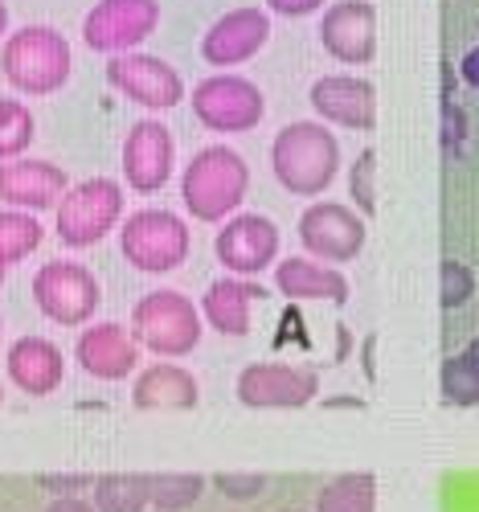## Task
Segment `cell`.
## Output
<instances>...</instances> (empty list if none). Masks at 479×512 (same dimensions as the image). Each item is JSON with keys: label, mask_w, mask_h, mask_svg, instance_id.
Returning <instances> with one entry per match:
<instances>
[{"label": "cell", "mask_w": 479, "mask_h": 512, "mask_svg": "<svg viewBox=\"0 0 479 512\" xmlns=\"http://www.w3.org/2000/svg\"><path fill=\"white\" fill-rule=\"evenodd\" d=\"M271 173L295 197H320L340 173V144L316 119H295L271 140Z\"/></svg>", "instance_id": "1"}, {"label": "cell", "mask_w": 479, "mask_h": 512, "mask_svg": "<svg viewBox=\"0 0 479 512\" xmlns=\"http://www.w3.org/2000/svg\"><path fill=\"white\" fill-rule=\"evenodd\" d=\"M250 193V164L226 148V144H209L201 152H193V160L181 173V201L197 222H230L242 209Z\"/></svg>", "instance_id": "2"}, {"label": "cell", "mask_w": 479, "mask_h": 512, "mask_svg": "<svg viewBox=\"0 0 479 512\" xmlns=\"http://www.w3.org/2000/svg\"><path fill=\"white\" fill-rule=\"evenodd\" d=\"M74 70V54L70 41L50 29V25H25L17 29L5 50H0V74L9 78V87H17L21 95H54L70 82Z\"/></svg>", "instance_id": "3"}, {"label": "cell", "mask_w": 479, "mask_h": 512, "mask_svg": "<svg viewBox=\"0 0 479 512\" xmlns=\"http://www.w3.org/2000/svg\"><path fill=\"white\" fill-rule=\"evenodd\" d=\"M201 308L189 300L185 291H148L144 300L132 308V336L136 345L164 357V361H181L201 345Z\"/></svg>", "instance_id": "4"}, {"label": "cell", "mask_w": 479, "mask_h": 512, "mask_svg": "<svg viewBox=\"0 0 479 512\" xmlns=\"http://www.w3.org/2000/svg\"><path fill=\"white\" fill-rule=\"evenodd\" d=\"M119 250L127 267H136L144 275H168L189 259L193 234H189V222L172 209H136L119 226Z\"/></svg>", "instance_id": "5"}, {"label": "cell", "mask_w": 479, "mask_h": 512, "mask_svg": "<svg viewBox=\"0 0 479 512\" xmlns=\"http://www.w3.org/2000/svg\"><path fill=\"white\" fill-rule=\"evenodd\" d=\"M115 226H123V185L111 177H91L70 185L54 213V230L70 250L99 246Z\"/></svg>", "instance_id": "6"}, {"label": "cell", "mask_w": 479, "mask_h": 512, "mask_svg": "<svg viewBox=\"0 0 479 512\" xmlns=\"http://www.w3.org/2000/svg\"><path fill=\"white\" fill-rule=\"evenodd\" d=\"M33 304L41 316L62 328H86L103 304V287L91 267L54 259L46 267H37L33 275Z\"/></svg>", "instance_id": "7"}, {"label": "cell", "mask_w": 479, "mask_h": 512, "mask_svg": "<svg viewBox=\"0 0 479 512\" xmlns=\"http://www.w3.org/2000/svg\"><path fill=\"white\" fill-rule=\"evenodd\" d=\"M193 115L217 136H242L263 123L267 99L242 74H209L193 87Z\"/></svg>", "instance_id": "8"}, {"label": "cell", "mask_w": 479, "mask_h": 512, "mask_svg": "<svg viewBox=\"0 0 479 512\" xmlns=\"http://www.w3.org/2000/svg\"><path fill=\"white\" fill-rule=\"evenodd\" d=\"M160 25V0H99L82 17V41L95 54H136Z\"/></svg>", "instance_id": "9"}, {"label": "cell", "mask_w": 479, "mask_h": 512, "mask_svg": "<svg viewBox=\"0 0 479 512\" xmlns=\"http://www.w3.org/2000/svg\"><path fill=\"white\" fill-rule=\"evenodd\" d=\"M234 394L250 410H299L320 394V373L308 365L254 361L238 373Z\"/></svg>", "instance_id": "10"}, {"label": "cell", "mask_w": 479, "mask_h": 512, "mask_svg": "<svg viewBox=\"0 0 479 512\" xmlns=\"http://www.w3.org/2000/svg\"><path fill=\"white\" fill-rule=\"evenodd\" d=\"M299 242L320 263H353L365 250V218L340 201H316L299 213Z\"/></svg>", "instance_id": "11"}, {"label": "cell", "mask_w": 479, "mask_h": 512, "mask_svg": "<svg viewBox=\"0 0 479 512\" xmlns=\"http://www.w3.org/2000/svg\"><path fill=\"white\" fill-rule=\"evenodd\" d=\"M107 82L144 111H172L185 103V78L164 58L152 54H119L107 62Z\"/></svg>", "instance_id": "12"}, {"label": "cell", "mask_w": 479, "mask_h": 512, "mask_svg": "<svg viewBox=\"0 0 479 512\" xmlns=\"http://www.w3.org/2000/svg\"><path fill=\"white\" fill-rule=\"evenodd\" d=\"M213 254L230 275L250 279L279 259V226L263 213H234L213 238Z\"/></svg>", "instance_id": "13"}, {"label": "cell", "mask_w": 479, "mask_h": 512, "mask_svg": "<svg viewBox=\"0 0 479 512\" xmlns=\"http://www.w3.org/2000/svg\"><path fill=\"white\" fill-rule=\"evenodd\" d=\"M123 181L136 193H160L177 168V140L160 119H140L123 140Z\"/></svg>", "instance_id": "14"}, {"label": "cell", "mask_w": 479, "mask_h": 512, "mask_svg": "<svg viewBox=\"0 0 479 512\" xmlns=\"http://www.w3.org/2000/svg\"><path fill=\"white\" fill-rule=\"evenodd\" d=\"M66 189H70V177H66V168H58L54 160L21 156V160L0 164V201H5L9 209H21V213L58 209Z\"/></svg>", "instance_id": "15"}, {"label": "cell", "mask_w": 479, "mask_h": 512, "mask_svg": "<svg viewBox=\"0 0 479 512\" xmlns=\"http://www.w3.org/2000/svg\"><path fill=\"white\" fill-rule=\"evenodd\" d=\"M267 37H271V17L263 9H230L226 17H217L205 37H201V58L209 66H242L250 62L258 50L267 46Z\"/></svg>", "instance_id": "16"}, {"label": "cell", "mask_w": 479, "mask_h": 512, "mask_svg": "<svg viewBox=\"0 0 479 512\" xmlns=\"http://www.w3.org/2000/svg\"><path fill=\"white\" fill-rule=\"evenodd\" d=\"M74 361L82 365V373H91L99 381H127L140 369V345L115 320L86 324L74 340Z\"/></svg>", "instance_id": "17"}, {"label": "cell", "mask_w": 479, "mask_h": 512, "mask_svg": "<svg viewBox=\"0 0 479 512\" xmlns=\"http://www.w3.org/2000/svg\"><path fill=\"white\" fill-rule=\"evenodd\" d=\"M324 50L344 66H365L377 54V13L369 0H336L320 21Z\"/></svg>", "instance_id": "18"}, {"label": "cell", "mask_w": 479, "mask_h": 512, "mask_svg": "<svg viewBox=\"0 0 479 512\" xmlns=\"http://www.w3.org/2000/svg\"><path fill=\"white\" fill-rule=\"evenodd\" d=\"M312 107L324 123L348 127V132H373L377 123V91L373 82L353 74H324L312 82Z\"/></svg>", "instance_id": "19"}, {"label": "cell", "mask_w": 479, "mask_h": 512, "mask_svg": "<svg viewBox=\"0 0 479 512\" xmlns=\"http://www.w3.org/2000/svg\"><path fill=\"white\" fill-rule=\"evenodd\" d=\"M5 369H9V381L21 394L50 398L62 386V377H66V357L46 336H21L5 353Z\"/></svg>", "instance_id": "20"}, {"label": "cell", "mask_w": 479, "mask_h": 512, "mask_svg": "<svg viewBox=\"0 0 479 512\" xmlns=\"http://www.w3.org/2000/svg\"><path fill=\"white\" fill-rule=\"evenodd\" d=\"M258 300H267L263 287L250 283V279L230 275V279L209 283L197 308H201V320H205L213 332H222V336H246Z\"/></svg>", "instance_id": "21"}, {"label": "cell", "mask_w": 479, "mask_h": 512, "mask_svg": "<svg viewBox=\"0 0 479 512\" xmlns=\"http://www.w3.org/2000/svg\"><path fill=\"white\" fill-rule=\"evenodd\" d=\"M201 398L197 377L185 365L156 361L136 373L132 381V406L136 410H193Z\"/></svg>", "instance_id": "22"}, {"label": "cell", "mask_w": 479, "mask_h": 512, "mask_svg": "<svg viewBox=\"0 0 479 512\" xmlns=\"http://www.w3.org/2000/svg\"><path fill=\"white\" fill-rule=\"evenodd\" d=\"M275 287L287 295V300H324V304H344L348 300V279L320 263V259H283L275 267Z\"/></svg>", "instance_id": "23"}, {"label": "cell", "mask_w": 479, "mask_h": 512, "mask_svg": "<svg viewBox=\"0 0 479 512\" xmlns=\"http://www.w3.org/2000/svg\"><path fill=\"white\" fill-rule=\"evenodd\" d=\"M91 504L99 512H152V476H140V472L95 476Z\"/></svg>", "instance_id": "24"}, {"label": "cell", "mask_w": 479, "mask_h": 512, "mask_svg": "<svg viewBox=\"0 0 479 512\" xmlns=\"http://www.w3.org/2000/svg\"><path fill=\"white\" fill-rule=\"evenodd\" d=\"M377 508V480L369 472H344L316 492L312 512H373Z\"/></svg>", "instance_id": "25"}, {"label": "cell", "mask_w": 479, "mask_h": 512, "mask_svg": "<svg viewBox=\"0 0 479 512\" xmlns=\"http://www.w3.org/2000/svg\"><path fill=\"white\" fill-rule=\"evenodd\" d=\"M46 242V230L33 213H21V209H0V267H17L25 263L29 254Z\"/></svg>", "instance_id": "26"}, {"label": "cell", "mask_w": 479, "mask_h": 512, "mask_svg": "<svg viewBox=\"0 0 479 512\" xmlns=\"http://www.w3.org/2000/svg\"><path fill=\"white\" fill-rule=\"evenodd\" d=\"M205 476L197 472H160L152 476V512H185L205 496Z\"/></svg>", "instance_id": "27"}, {"label": "cell", "mask_w": 479, "mask_h": 512, "mask_svg": "<svg viewBox=\"0 0 479 512\" xmlns=\"http://www.w3.org/2000/svg\"><path fill=\"white\" fill-rule=\"evenodd\" d=\"M37 136V119L21 99H0V164L21 160Z\"/></svg>", "instance_id": "28"}, {"label": "cell", "mask_w": 479, "mask_h": 512, "mask_svg": "<svg viewBox=\"0 0 479 512\" xmlns=\"http://www.w3.org/2000/svg\"><path fill=\"white\" fill-rule=\"evenodd\" d=\"M443 398L455 406H479V365L467 353L443 365Z\"/></svg>", "instance_id": "29"}, {"label": "cell", "mask_w": 479, "mask_h": 512, "mask_svg": "<svg viewBox=\"0 0 479 512\" xmlns=\"http://www.w3.org/2000/svg\"><path fill=\"white\" fill-rule=\"evenodd\" d=\"M348 193H353V201L365 218H373L377 213V152L373 148H365L357 156V164L348 168Z\"/></svg>", "instance_id": "30"}, {"label": "cell", "mask_w": 479, "mask_h": 512, "mask_svg": "<svg viewBox=\"0 0 479 512\" xmlns=\"http://www.w3.org/2000/svg\"><path fill=\"white\" fill-rule=\"evenodd\" d=\"M222 496H230V500H238V504H246V500H258L267 492V476H258V472H217L213 480H209Z\"/></svg>", "instance_id": "31"}, {"label": "cell", "mask_w": 479, "mask_h": 512, "mask_svg": "<svg viewBox=\"0 0 479 512\" xmlns=\"http://www.w3.org/2000/svg\"><path fill=\"white\" fill-rule=\"evenodd\" d=\"M471 291H475V275H471V267L447 259V263H443V308H459V304H467V300H471Z\"/></svg>", "instance_id": "32"}, {"label": "cell", "mask_w": 479, "mask_h": 512, "mask_svg": "<svg viewBox=\"0 0 479 512\" xmlns=\"http://www.w3.org/2000/svg\"><path fill=\"white\" fill-rule=\"evenodd\" d=\"M37 488L58 496V500L62 496H82V492L95 488V476H54V472H46V476H37Z\"/></svg>", "instance_id": "33"}, {"label": "cell", "mask_w": 479, "mask_h": 512, "mask_svg": "<svg viewBox=\"0 0 479 512\" xmlns=\"http://www.w3.org/2000/svg\"><path fill=\"white\" fill-rule=\"evenodd\" d=\"M328 5V0H267V9L271 13H279V17H312V13H320Z\"/></svg>", "instance_id": "34"}, {"label": "cell", "mask_w": 479, "mask_h": 512, "mask_svg": "<svg viewBox=\"0 0 479 512\" xmlns=\"http://www.w3.org/2000/svg\"><path fill=\"white\" fill-rule=\"evenodd\" d=\"M463 144V111L455 103H447V148Z\"/></svg>", "instance_id": "35"}, {"label": "cell", "mask_w": 479, "mask_h": 512, "mask_svg": "<svg viewBox=\"0 0 479 512\" xmlns=\"http://www.w3.org/2000/svg\"><path fill=\"white\" fill-rule=\"evenodd\" d=\"M46 512H99L91 500H82V496H62V500H50Z\"/></svg>", "instance_id": "36"}, {"label": "cell", "mask_w": 479, "mask_h": 512, "mask_svg": "<svg viewBox=\"0 0 479 512\" xmlns=\"http://www.w3.org/2000/svg\"><path fill=\"white\" fill-rule=\"evenodd\" d=\"M459 74H463V82H467V87H475V91H479V46L463 54V62H459Z\"/></svg>", "instance_id": "37"}, {"label": "cell", "mask_w": 479, "mask_h": 512, "mask_svg": "<svg viewBox=\"0 0 479 512\" xmlns=\"http://www.w3.org/2000/svg\"><path fill=\"white\" fill-rule=\"evenodd\" d=\"M5 29H9V9H5V0H0V37H5Z\"/></svg>", "instance_id": "38"}, {"label": "cell", "mask_w": 479, "mask_h": 512, "mask_svg": "<svg viewBox=\"0 0 479 512\" xmlns=\"http://www.w3.org/2000/svg\"><path fill=\"white\" fill-rule=\"evenodd\" d=\"M467 357H471V361L479 365V336H475V340H471V345H467Z\"/></svg>", "instance_id": "39"}, {"label": "cell", "mask_w": 479, "mask_h": 512, "mask_svg": "<svg viewBox=\"0 0 479 512\" xmlns=\"http://www.w3.org/2000/svg\"><path fill=\"white\" fill-rule=\"evenodd\" d=\"M275 512H308V508H275Z\"/></svg>", "instance_id": "40"}, {"label": "cell", "mask_w": 479, "mask_h": 512, "mask_svg": "<svg viewBox=\"0 0 479 512\" xmlns=\"http://www.w3.org/2000/svg\"><path fill=\"white\" fill-rule=\"evenodd\" d=\"M0 283H5V267H0Z\"/></svg>", "instance_id": "41"}, {"label": "cell", "mask_w": 479, "mask_h": 512, "mask_svg": "<svg viewBox=\"0 0 479 512\" xmlns=\"http://www.w3.org/2000/svg\"><path fill=\"white\" fill-rule=\"evenodd\" d=\"M0 402H5V390H0Z\"/></svg>", "instance_id": "42"}, {"label": "cell", "mask_w": 479, "mask_h": 512, "mask_svg": "<svg viewBox=\"0 0 479 512\" xmlns=\"http://www.w3.org/2000/svg\"><path fill=\"white\" fill-rule=\"evenodd\" d=\"M0 328H5V324H0Z\"/></svg>", "instance_id": "43"}]
</instances>
